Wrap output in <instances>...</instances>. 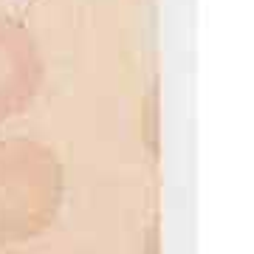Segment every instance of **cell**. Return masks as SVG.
Listing matches in <instances>:
<instances>
[{
	"instance_id": "obj_1",
	"label": "cell",
	"mask_w": 254,
	"mask_h": 254,
	"mask_svg": "<svg viewBox=\"0 0 254 254\" xmlns=\"http://www.w3.org/2000/svg\"><path fill=\"white\" fill-rule=\"evenodd\" d=\"M63 161L46 141L0 138V249L46 235L63 209Z\"/></svg>"
},
{
	"instance_id": "obj_2",
	"label": "cell",
	"mask_w": 254,
	"mask_h": 254,
	"mask_svg": "<svg viewBox=\"0 0 254 254\" xmlns=\"http://www.w3.org/2000/svg\"><path fill=\"white\" fill-rule=\"evenodd\" d=\"M46 60L23 23L0 17V125L23 116L43 91Z\"/></svg>"
}]
</instances>
